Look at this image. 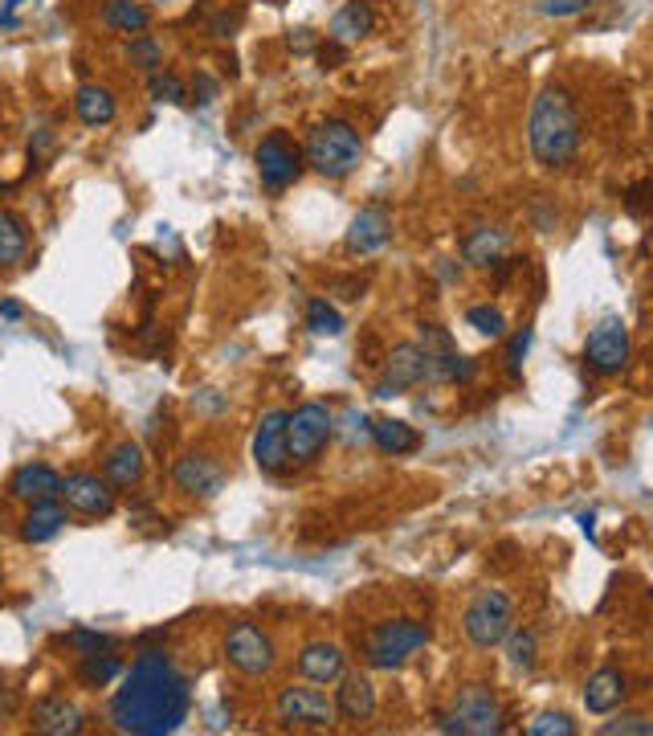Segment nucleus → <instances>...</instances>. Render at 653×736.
<instances>
[{"label": "nucleus", "mask_w": 653, "mask_h": 736, "mask_svg": "<svg viewBox=\"0 0 653 736\" xmlns=\"http://www.w3.org/2000/svg\"><path fill=\"white\" fill-rule=\"evenodd\" d=\"M192 687L189 675L163 650H143L131 672L123 675V687L111 696V724L114 733L127 736H163L177 733L189 720Z\"/></svg>", "instance_id": "nucleus-1"}, {"label": "nucleus", "mask_w": 653, "mask_h": 736, "mask_svg": "<svg viewBox=\"0 0 653 736\" xmlns=\"http://www.w3.org/2000/svg\"><path fill=\"white\" fill-rule=\"evenodd\" d=\"M528 148L540 168H564L580 152V115L572 95L547 87L531 99L528 111Z\"/></svg>", "instance_id": "nucleus-2"}, {"label": "nucleus", "mask_w": 653, "mask_h": 736, "mask_svg": "<svg viewBox=\"0 0 653 736\" xmlns=\"http://www.w3.org/2000/svg\"><path fill=\"white\" fill-rule=\"evenodd\" d=\"M302 156H307V168H314L319 177L343 180L352 177L360 160H364V140H360V131L348 119H323V123H314L307 131Z\"/></svg>", "instance_id": "nucleus-3"}, {"label": "nucleus", "mask_w": 653, "mask_h": 736, "mask_svg": "<svg viewBox=\"0 0 653 736\" xmlns=\"http://www.w3.org/2000/svg\"><path fill=\"white\" fill-rule=\"evenodd\" d=\"M429 630L425 623H416V618H389V623H376L372 630L364 635L360 643V655L372 672H396L404 663L413 659L416 650L429 647Z\"/></svg>", "instance_id": "nucleus-4"}, {"label": "nucleus", "mask_w": 653, "mask_h": 736, "mask_svg": "<svg viewBox=\"0 0 653 736\" xmlns=\"http://www.w3.org/2000/svg\"><path fill=\"white\" fill-rule=\"evenodd\" d=\"M511 630H515V601H511V594L486 585V589H478V594L465 601L462 635L470 638V647L474 650L503 647Z\"/></svg>", "instance_id": "nucleus-5"}, {"label": "nucleus", "mask_w": 653, "mask_h": 736, "mask_svg": "<svg viewBox=\"0 0 653 736\" xmlns=\"http://www.w3.org/2000/svg\"><path fill=\"white\" fill-rule=\"evenodd\" d=\"M441 733L458 736H494L503 733V704L490 684H465L445 712H438Z\"/></svg>", "instance_id": "nucleus-6"}, {"label": "nucleus", "mask_w": 653, "mask_h": 736, "mask_svg": "<svg viewBox=\"0 0 653 736\" xmlns=\"http://www.w3.org/2000/svg\"><path fill=\"white\" fill-rule=\"evenodd\" d=\"M331 438H335V414H331L323 401H307V406H299L294 414H290V421H287L290 463L311 467L314 458L326 450Z\"/></svg>", "instance_id": "nucleus-7"}, {"label": "nucleus", "mask_w": 653, "mask_h": 736, "mask_svg": "<svg viewBox=\"0 0 653 736\" xmlns=\"http://www.w3.org/2000/svg\"><path fill=\"white\" fill-rule=\"evenodd\" d=\"M225 663L238 675H245V679H262V675L274 672V663H278L274 638L265 635L258 623L229 626V635H225Z\"/></svg>", "instance_id": "nucleus-8"}, {"label": "nucleus", "mask_w": 653, "mask_h": 736, "mask_svg": "<svg viewBox=\"0 0 653 736\" xmlns=\"http://www.w3.org/2000/svg\"><path fill=\"white\" fill-rule=\"evenodd\" d=\"M253 165H258V180H262L265 192H287L290 185L302 177L307 156H302V148L290 143L287 131H270V136L253 148Z\"/></svg>", "instance_id": "nucleus-9"}, {"label": "nucleus", "mask_w": 653, "mask_h": 736, "mask_svg": "<svg viewBox=\"0 0 653 736\" xmlns=\"http://www.w3.org/2000/svg\"><path fill=\"white\" fill-rule=\"evenodd\" d=\"M274 716L287 728H331L340 720L335 699H326L319 687H282L274 696Z\"/></svg>", "instance_id": "nucleus-10"}, {"label": "nucleus", "mask_w": 653, "mask_h": 736, "mask_svg": "<svg viewBox=\"0 0 653 736\" xmlns=\"http://www.w3.org/2000/svg\"><path fill=\"white\" fill-rule=\"evenodd\" d=\"M425 381H433L429 352L416 340H401V344H392V352L384 356L376 397H401L404 389H416V385H425Z\"/></svg>", "instance_id": "nucleus-11"}, {"label": "nucleus", "mask_w": 653, "mask_h": 736, "mask_svg": "<svg viewBox=\"0 0 653 736\" xmlns=\"http://www.w3.org/2000/svg\"><path fill=\"white\" fill-rule=\"evenodd\" d=\"M629 352H633L629 328H625V319H616V316H604L601 324L589 331V340H584V360H589V368L596 372V377H616V372H625Z\"/></svg>", "instance_id": "nucleus-12"}, {"label": "nucleus", "mask_w": 653, "mask_h": 736, "mask_svg": "<svg viewBox=\"0 0 653 736\" xmlns=\"http://www.w3.org/2000/svg\"><path fill=\"white\" fill-rule=\"evenodd\" d=\"M62 499L66 508L90 520H102L114 511V487L107 483V475H90V470H70L62 479Z\"/></svg>", "instance_id": "nucleus-13"}, {"label": "nucleus", "mask_w": 653, "mask_h": 736, "mask_svg": "<svg viewBox=\"0 0 653 736\" xmlns=\"http://www.w3.org/2000/svg\"><path fill=\"white\" fill-rule=\"evenodd\" d=\"M172 483H177V491H184V496L213 499L225 487V470H221V463L209 450H189V455L177 458Z\"/></svg>", "instance_id": "nucleus-14"}, {"label": "nucleus", "mask_w": 653, "mask_h": 736, "mask_svg": "<svg viewBox=\"0 0 653 736\" xmlns=\"http://www.w3.org/2000/svg\"><path fill=\"white\" fill-rule=\"evenodd\" d=\"M287 409H270L262 414V421L253 426V463L265 470V475H282L290 467V450H287Z\"/></svg>", "instance_id": "nucleus-15"}, {"label": "nucleus", "mask_w": 653, "mask_h": 736, "mask_svg": "<svg viewBox=\"0 0 653 736\" xmlns=\"http://www.w3.org/2000/svg\"><path fill=\"white\" fill-rule=\"evenodd\" d=\"M392 238V217L384 205H368V209H360V213L352 217V226H348V238H343V246H348V255H376V250H384Z\"/></svg>", "instance_id": "nucleus-16"}, {"label": "nucleus", "mask_w": 653, "mask_h": 736, "mask_svg": "<svg viewBox=\"0 0 653 736\" xmlns=\"http://www.w3.org/2000/svg\"><path fill=\"white\" fill-rule=\"evenodd\" d=\"M376 684L360 672H343L340 675V687H335V712H340V720L348 724H368L376 716Z\"/></svg>", "instance_id": "nucleus-17"}, {"label": "nucleus", "mask_w": 653, "mask_h": 736, "mask_svg": "<svg viewBox=\"0 0 653 736\" xmlns=\"http://www.w3.org/2000/svg\"><path fill=\"white\" fill-rule=\"evenodd\" d=\"M9 496L17 504H41V499H62V475L50 467V463H26V467L13 470L9 479Z\"/></svg>", "instance_id": "nucleus-18"}, {"label": "nucleus", "mask_w": 653, "mask_h": 736, "mask_svg": "<svg viewBox=\"0 0 653 736\" xmlns=\"http://www.w3.org/2000/svg\"><path fill=\"white\" fill-rule=\"evenodd\" d=\"M143 470H148V458H143V446L123 438V442H114L102 458V475L111 483L114 491H135L139 483H143Z\"/></svg>", "instance_id": "nucleus-19"}, {"label": "nucleus", "mask_w": 653, "mask_h": 736, "mask_svg": "<svg viewBox=\"0 0 653 736\" xmlns=\"http://www.w3.org/2000/svg\"><path fill=\"white\" fill-rule=\"evenodd\" d=\"M294 667H299V675L307 679V684H340V675L348 672V655H343L335 643H307V647L299 650V659H294Z\"/></svg>", "instance_id": "nucleus-20"}, {"label": "nucleus", "mask_w": 653, "mask_h": 736, "mask_svg": "<svg viewBox=\"0 0 653 736\" xmlns=\"http://www.w3.org/2000/svg\"><path fill=\"white\" fill-rule=\"evenodd\" d=\"M87 728V716L66 696H46L33 704V733L41 736H78Z\"/></svg>", "instance_id": "nucleus-21"}, {"label": "nucleus", "mask_w": 653, "mask_h": 736, "mask_svg": "<svg viewBox=\"0 0 653 736\" xmlns=\"http://www.w3.org/2000/svg\"><path fill=\"white\" fill-rule=\"evenodd\" d=\"M74 115L82 119V128H107L119 115V102H114V90L102 87V82H82L74 90Z\"/></svg>", "instance_id": "nucleus-22"}, {"label": "nucleus", "mask_w": 653, "mask_h": 736, "mask_svg": "<svg viewBox=\"0 0 653 736\" xmlns=\"http://www.w3.org/2000/svg\"><path fill=\"white\" fill-rule=\"evenodd\" d=\"M70 524V511L58 504V499H41V504H29L26 520H21V540L26 545H46L53 536L62 533Z\"/></svg>", "instance_id": "nucleus-23"}, {"label": "nucleus", "mask_w": 653, "mask_h": 736, "mask_svg": "<svg viewBox=\"0 0 653 736\" xmlns=\"http://www.w3.org/2000/svg\"><path fill=\"white\" fill-rule=\"evenodd\" d=\"M621 699H625V675L616 672V667H601V672L589 675V684H584V708H589L592 716L616 712Z\"/></svg>", "instance_id": "nucleus-24"}, {"label": "nucleus", "mask_w": 653, "mask_h": 736, "mask_svg": "<svg viewBox=\"0 0 653 736\" xmlns=\"http://www.w3.org/2000/svg\"><path fill=\"white\" fill-rule=\"evenodd\" d=\"M372 29H376V13H372L368 0H348V4L335 9V17H331V41H335V46L364 41Z\"/></svg>", "instance_id": "nucleus-25"}, {"label": "nucleus", "mask_w": 653, "mask_h": 736, "mask_svg": "<svg viewBox=\"0 0 653 736\" xmlns=\"http://www.w3.org/2000/svg\"><path fill=\"white\" fill-rule=\"evenodd\" d=\"M506 229L499 226H474L465 229L462 238V258L470 262V267H494L499 258L506 255Z\"/></svg>", "instance_id": "nucleus-26"}, {"label": "nucleus", "mask_w": 653, "mask_h": 736, "mask_svg": "<svg viewBox=\"0 0 653 736\" xmlns=\"http://www.w3.org/2000/svg\"><path fill=\"white\" fill-rule=\"evenodd\" d=\"M372 442H376L380 455H413V450H421V434L409 426V421L401 418H380L376 426H372Z\"/></svg>", "instance_id": "nucleus-27"}, {"label": "nucleus", "mask_w": 653, "mask_h": 736, "mask_svg": "<svg viewBox=\"0 0 653 736\" xmlns=\"http://www.w3.org/2000/svg\"><path fill=\"white\" fill-rule=\"evenodd\" d=\"M127 667L114 650H90V655H78V684L82 687H111Z\"/></svg>", "instance_id": "nucleus-28"}, {"label": "nucleus", "mask_w": 653, "mask_h": 736, "mask_svg": "<svg viewBox=\"0 0 653 736\" xmlns=\"http://www.w3.org/2000/svg\"><path fill=\"white\" fill-rule=\"evenodd\" d=\"M29 255V233L26 221L9 209H0V270H13L21 267Z\"/></svg>", "instance_id": "nucleus-29"}, {"label": "nucleus", "mask_w": 653, "mask_h": 736, "mask_svg": "<svg viewBox=\"0 0 653 736\" xmlns=\"http://www.w3.org/2000/svg\"><path fill=\"white\" fill-rule=\"evenodd\" d=\"M102 26L114 29V33H148L151 26V9H143L139 0H107L102 4Z\"/></svg>", "instance_id": "nucleus-30"}, {"label": "nucleus", "mask_w": 653, "mask_h": 736, "mask_svg": "<svg viewBox=\"0 0 653 736\" xmlns=\"http://www.w3.org/2000/svg\"><path fill=\"white\" fill-rule=\"evenodd\" d=\"M307 331L319 336V340H335V336H343L340 307L326 304V299H311V304H307Z\"/></svg>", "instance_id": "nucleus-31"}, {"label": "nucleus", "mask_w": 653, "mask_h": 736, "mask_svg": "<svg viewBox=\"0 0 653 736\" xmlns=\"http://www.w3.org/2000/svg\"><path fill=\"white\" fill-rule=\"evenodd\" d=\"M506 663L515 667V672H535V659H540V638H535V630H511L506 635Z\"/></svg>", "instance_id": "nucleus-32"}, {"label": "nucleus", "mask_w": 653, "mask_h": 736, "mask_svg": "<svg viewBox=\"0 0 653 736\" xmlns=\"http://www.w3.org/2000/svg\"><path fill=\"white\" fill-rule=\"evenodd\" d=\"M127 62L143 70V74H155V70H163V46L151 33H135L127 41Z\"/></svg>", "instance_id": "nucleus-33"}, {"label": "nucleus", "mask_w": 653, "mask_h": 736, "mask_svg": "<svg viewBox=\"0 0 653 736\" xmlns=\"http://www.w3.org/2000/svg\"><path fill=\"white\" fill-rule=\"evenodd\" d=\"M465 324L478 331V336H486V340H503L506 336V316L499 311V307L490 304H478L465 311Z\"/></svg>", "instance_id": "nucleus-34"}, {"label": "nucleus", "mask_w": 653, "mask_h": 736, "mask_svg": "<svg viewBox=\"0 0 653 736\" xmlns=\"http://www.w3.org/2000/svg\"><path fill=\"white\" fill-rule=\"evenodd\" d=\"M148 95H151V102L180 107V102H184V82H180V74H172V70H155V74H148Z\"/></svg>", "instance_id": "nucleus-35"}, {"label": "nucleus", "mask_w": 653, "mask_h": 736, "mask_svg": "<svg viewBox=\"0 0 653 736\" xmlns=\"http://www.w3.org/2000/svg\"><path fill=\"white\" fill-rule=\"evenodd\" d=\"M528 736H576V720L567 712H540L528 724Z\"/></svg>", "instance_id": "nucleus-36"}, {"label": "nucleus", "mask_w": 653, "mask_h": 736, "mask_svg": "<svg viewBox=\"0 0 653 736\" xmlns=\"http://www.w3.org/2000/svg\"><path fill=\"white\" fill-rule=\"evenodd\" d=\"M62 643L74 650V655H90V650H114V647H119V638L102 635V630H70Z\"/></svg>", "instance_id": "nucleus-37"}, {"label": "nucleus", "mask_w": 653, "mask_h": 736, "mask_svg": "<svg viewBox=\"0 0 653 736\" xmlns=\"http://www.w3.org/2000/svg\"><path fill=\"white\" fill-rule=\"evenodd\" d=\"M604 736H653L650 716H616V720L601 724Z\"/></svg>", "instance_id": "nucleus-38"}, {"label": "nucleus", "mask_w": 653, "mask_h": 736, "mask_svg": "<svg viewBox=\"0 0 653 736\" xmlns=\"http://www.w3.org/2000/svg\"><path fill=\"white\" fill-rule=\"evenodd\" d=\"M535 9L552 21H567V17H580L592 9V0H535Z\"/></svg>", "instance_id": "nucleus-39"}, {"label": "nucleus", "mask_w": 653, "mask_h": 736, "mask_svg": "<svg viewBox=\"0 0 653 736\" xmlns=\"http://www.w3.org/2000/svg\"><path fill=\"white\" fill-rule=\"evenodd\" d=\"M528 348H531V328L515 331V336H511V344H506V368H511V377H519V372H523V356H528Z\"/></svg>", "instance_id": "nucleus-40"}, {"label": "nucleus", "mask_w": 653, "mask_h": 736, "mask_svg": "<svg viewBox=\"0 0 653 736\" xmlns=\"http://www.w3.org/2000/svg\"><path fill=\"white\" fill-rule=\"evenodd\" d=\"M238 21H241V13H233V17L221 13V17H217V21H213V38H229V29L238 26Z\"/></svg>", "instance_id": "nucleus-41"}, {"label": "nucleus", "mask_w": 653, "mask_h": 736, "mask_svg": "<svg viewBox=\"0 0 653 736\" xmlns=\"http://www.w3.org/2000/svg\"><path fill=\"white\" fill-rule=\"evenodd\" d=\"M0 319H26V307L17 304V299H4L0 304Z\"/></svg>", "instance_id": "nucleus-42"}, {"label": "nucleus", "mask_w": 653, "mask_h": 736, "mask_svg": "<svg viewBox=\"0 0 653 736\" xmlns=\"http://www.w3.org/2000/svg\"><path fill=\"white\" fill-rule=\"evenodd\" d=\"M197 90H201V99L197 102H213V95H217V87H213V78H197Z\"/></svg>", "instance_id": "nucleus-43"}, {"label": "nucleus", "mask_w": 653, "mask_h": 736, "mask_svg": "<svg viewBox=\"0 0 653 736\" xmlns=\"http://www.w3.org/2000/svg\"><path fill=\"white\" fill-rule=\"evenodd\" d=\"M0 197H4V180H0Z\"/></svg>", "instance_id": "nucleus-44"}]
</instances>
